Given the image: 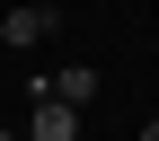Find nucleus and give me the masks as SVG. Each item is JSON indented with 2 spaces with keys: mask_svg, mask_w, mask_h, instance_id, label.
I'll return each mask as SVG.
<instances>
[{
  "mask_svg": "<svg viewBox=\"0 0 159 141\" xmlns=\"http://www.w3.org/2000/svg\"><path fill=\"white\" fill-rule=\"evenodd\" d=\"M44 35H53V9H44V0H18V9L0 18V44H9V53H35Z\"/></svg>",
  "mask_w": 159,
  "mask_h": 141,
  "instance_id": "nucleus-1",
  "label": "nucleus"
},
{
  "mask_svg": "<svg viewBox=\"0 0 159 141\" xmlns=\"http://www.w3.org/2000/svg\"><path fill=\"white\" fill-rule=\"evenodd\" d=\"M27 141H80V106H62V97L35 88V115H27Z\"/></svg>",
  "mask_w": 159,
  "mask_h": 141,
  "instance_id": "nucleus-2",
  "label": "nucleus"
},
{
  "mask_svg": "<svg viewBox=\"0 0 159 141\" xmlns=\"http://www.w3.org/2000/svg\"><path fill=\"white\" fill-rule=\"evenodd\" d=\"M44 97H62V106H97V71H89V62L53 71V79H44Z\"/></svg>",
  "mask_w": 159,
  "mask_h": 141,
  "instance_id": "nucleus-3",
  "label": "nucleus"
},
{
  "mask_svg": "<svg viewBox=\"0 0 159 141\" xmlns=\"http://www.w3.org/2000/svg\"><path fill=\"white\" fill-rule=\"evenodd\" d=\"M142 141H159V115H150V124H142Z\"/></svg>",
  "mask_w": 159,
  "mask_h": 141,
  "instance_id": "nucleus-4",
  "label": "nucleus"
},
{
  "mask_svg": "<svg viewBox=\"0 0 159 141\" xmlns=\"http://www.w3.org/2000/svg\"><path fill=\"white\" fill-rule=\"evenodd\" d=\"M0 141H27V132H0Z\"/></svg>",
  "mask_w": 159,
  "mask_h": 141,
  "instance_id": "nucleus-5",
  "label": "nucleus"
}]
</instances>
